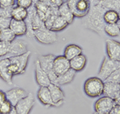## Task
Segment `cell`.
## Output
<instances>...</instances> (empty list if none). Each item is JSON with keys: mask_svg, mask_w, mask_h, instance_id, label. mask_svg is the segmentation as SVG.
I'll return each instance as SVG.
<instances>
[{"mask_svg": "<svg viewBox=\"0 0 120 114\" xmlns=\"http://www.w3.org/2000/svg\"><path fill=\"white\" fill-rule=\"evenodd\" d=\"M44 27H45L44 21L42 20V19L37 15V13H36V15L34 16V19H33V22H32L33 31H37V30H38V29H41L42 28H44Z\"/></svg>", "mask_w": 120, "mask_h": 114, "instance_id": "cell-30", "label": "cell"}, {"mask_svg": "<svg viewBox=\"0 0 120 114\" xmlns=\"http://www.w3.org/2000/svg\"><path fill=\"white\" fill-rule=\"evenodd\" d=\"M7 100V96H6V92H3V90H0V104L4 102Z\"/></svg>", "mask_w": 120, "mask_h": 114, "instance_id": "cell-40", "label": "cell"}, {"mask_svg": "<svg viewBox=\"0 0 120 114\" xmlns=\"http://www.w3.org/2000/svg\"><path fill=\"white\" fill-rule=\"evenodd\" d=\"M55 57V55H53V54H48V55H39L38 57V59L39 61L40 66L47 74L50 80H51V83L57 84L58 76L55 74L53 69V62Z\"/></svg>", "mask_w": 120, "mask_h": 114, "instance_id": "cell-5", "label": "cell"}, {"mask_svg": "<svg viewBox=\"0 0 120 114\" xmlns=\"http://www.w3.org/2000/svg\"><path fill=\"white\" fill-rule=\"evenodd\" d=\"M109 114H120V105L116 104L113 107V109L111 110Z\"/></svg>", "mask_w": 120, "mask_h": 114, "instance_id": "cell-39", "label": "cell"}, {"mask_svg": "<svg viewBox=\"0 0 120 114\" xmlns=\"http://www.w3.org/2000/svg\"><path fill=\"white\" fill-rule=\"evenodd\" d=\"M94 114H99V113H95V112H94Z\"/></svg>", "mask_w": 120, "mask_h": 114, "instance_id": "cell-44", "label": "cell"}, {"mask_svg": "<svg viewBox=\"0 0 120 114\" xmlns=\"http://www.w3.org/2000/svg\"><path fill=\"white\" fill-rule=\"evenodd\" d=\"M16 5L27 10L34 5V0H16Z\"/></svg>", "mask_w": 120, "mask_h": 114, "instance_id": "cell-35", "label": "cell"}, {"mask_svg": "<svg viewBox=\"0 0 120 114\" xmlns=\"http://www.w3.org/2000/svg\"><path fill=\"white\" fill-rule=\"evenodd\" d=\"M13 74L10 70V60L8 58L0 59V78L8 84H13Z\"/></svg>", "mask_w": 120, "mask_h": 114, "instance_id": "cell-16", "label": "cell"}, {"mask_svg": "<svg viewBox=\"0 0 120 114\" xmlns=\"http://www.w3.org/2000/svg\"><path fill=\"white\" fill-rule=\"evenodd\" d=\"M120 84L111 81H104L103 96H108L111 99L116 100L119 95Z\"/></svg>", "mask_w": 120, "mask_h": 114, "instance_id": "cell-17", "label": "cell"}, {"mask_svg": "<svg viewBox=\"0 0 120 114\" xmlns=\"http://www.w3.org/2000/svg\"><path fill=\"white\" fill-rule=\"evenodd\" d=\"M12 8H4V7H0V17L3 18H9L11 19V11Z\"/></svg>", "mask_w": 120, "mask_h": 114, "instance_id": "cell-38", "label": "cell"}, {"mask_svg": "<svg viewBox=\"0 0 120 114\" xmlns=\"http://www.w3.org/2000/svg\"><path fill=\"white\" fill-rule=\"evenodd\" d=\"M105 81H111L120 84V67L117 68Z\"/></svg>", "mask_w": 120, "mask_h": 114, "instance_id": "cell-34", "label": "cell"}, {"mask_svg": "<svg viewBox=\"0 0 120 114\" xmlns=\"http://www.w3.org/2000/svg\"><path fill=\"white\" fill-rule=\"evenodd\" d=\"M27 45L26 43L22 39H15L11 43L10 45L9 53L7 55V58L11 56H16V55H20L22 54L26 53L27 51Z\"/></svg>", "mask_w": 120, "mask_h": 114, "instance_id": "cell-14", "label": "cell"}, {"mask_svg": "<svg viewBox=\"0 0 120 114\" xmlns=\"http://www.w3.org/2000/svg\"><path fill=\"white\" fill-rule=\"evenodd\" d=\"M30 54L31 52L30 51H27L22 55L8 58L10 60V70L13 76H15L17 75H21L25 72Z\"/></svg>", "mask_w": 120, "mask_h": 114, "instance_id": "cell-3", "label": "cell"}, {"mask_svg": "<svg viewBox=\"0 0 120 114\" xmlns=\"http://www.w3.org/2000/svg\"><path fill=\"white\" fill-rule=\"evenodd\" d=\"M58 11H59V16L62 17L63 19H65L68 23V24H72L75 19V16L70 10L67 4L66 3V2H64L61 6H59V8H58Z\"/></svg>", "mask_w": 120, "mask_h": 114, "instance_id": "cell-22", "label": "cell"}, {"mask_svg": "<svg viewBox=\"0 0 120 114\" xmlns=\"http://www.w3.org/2000/svg\"><path fill=\"white\" fill-rule=\"evenodd\" d=\"M104 81L99 77H90L83 84V91L89 97L95 98L103 95Z\"/></svg>", "mask_w": 120, "mask_h": 114, "instance_id": "cell-2", "label": "cell"}, {"mask_svg": "<svg viewBox=\"0 0 120 114\" xmlns=\"http://www.w3.org/2000/svg\"><path fill=\"white\" fill-rule=\"evenodd\" d=\"M37 97L39 101L46 108L55 107L47 87H40L38 88L37 92Z\"/></svg>", "mask_w": 120, "mask_h": 114, "instance_id": "cell-18", "label": "cell"}, {"mask_svg": "<svg viewBox=\"0 0 120 114\" xmlns=\"http://www.w3.org/2000/svg\"><path fill=\"white\" fill-rule=\"evenodd\" d=\"M6 114H17V112H16V110H15V108L13 107V109H11L8 113H6Z\"/></svg>", "mask_w": 120, "mask_h": 114, "instance_id": "cell-41", "label": "cell"}, {"mask_svg": "<svg viewBox=\"0 0 120 114\" xmlns=\"http://www.w3.org/2000/svg\"><path fill=\"white\" fill-rule=\"evenodd\" d=\"M53 69L57 76L63 74L69 69H71L70 60L67 59L64 55L55 56L53 62Z\"/></svg>", "mask_w": 120, "mask_h": 114, "instance_id": "cell-11", "label": "cell"}, {"mask_svg": "<svg viewBox=\"0 0 120 114\" xmlns=\"http://www.w3.org/2000/svg\"><path fill=\"white\" fill-rule=\"evenodd\" d=\"M120 67V62L115 61L110 59L107 56H105L102 59V62L100 66L99 71L98 73V77L101 80L105 81L116 69Z\"/></svg>", "mask_w": 120, "mask_h": 114, "instance_id": "cell-7", "label": "cell"}, {"mask_svg": "<svg viewBox=\"0 0 120 114\" xmlns=\"http://www.w3.org/2000/svg\"><path fill=\"white\" fill-rule=\"evenodd\" d=\"M36 1L42 2V3H43L46 6L51 7H59V6H61L64 3L63 0H36Z\"/></svg>", "mask_w": 120, "mask_h": 114, "instance_id": "cell-33", "label": "cell"}, {"mask_svg": "<svg viewBox=\"0 0 120 114\" xmlns=\"http://www.w3.org/2000/svg\"><path fill=\"white\" fill-rule=\"evenodd\" d=\"M16 5V0H0V7L12 8Z\"/></svg>", "mask_w": 120, "mask_h": 114, "instance_id": "cell-36", "label": "cell"}, {"mask_svg": "<svg viewBox=\"0 0 120 114\" xmlns=\"http://www.w3.org/2000/svg\"><path fill=\"white\" fill-rule=\"evenodd\" d=\"M68 25H69L68 23L59 15V16L56 18V19L55 20V22H54V24L50 30H51L52 31L57 33V32L62 31L64 30L65 28H67Z\"/></svg>", "mask_w": 120, "mask_h": 114, "instance_id": "cell-26", "label": "cell"}, {"mask_svg": "<svg viewBox=\"0 0 120 114\" xmlns=\"http://www.w3.org/2000/svg\"><path fill=\"white\" fill-rule=\"evenodd\" d=\"M97 2L106 11L111 10L118 14L120 13V0H97Z\"/></svg>", "mask_w": 120, "mask_h": 114, "instance_id": "cell-24", "label": "cell"}, {"mask_svg": "<svg viewBox=\"0 0 120 114\" xmlns=\"http://www.w3.org/2000/svg\"><path fill=\"white\" fill-rule=\"evenodd\" d=\"M103 19L106 24H117V22L119 20V17L116 11L108 10V11H106L105 13H104Z\"/></svg>", "mask_w": 120, "mask_h": 114, "instance_id": "cell-27", "label": "cell"}, {"mask_svg": "<svg viewBox=\"0 0 120 114\" xmlns=\"http://www.w3.org/2000/svg\"><path fill=\"white\" fill-rule=\"evenodd\" d=\"M15 38H16V35L10 29V28L0 31V41L11 43L15 39Z\"/></svg>", "mask_w": 120, "mask_h": 114, "instance_id": "cell-28", "label": "cell"}, {"mask_svg": "<svg viewBox=\"0 0 120 114\" xmlns=\"http://www.w3.org/2000/svg\"><path fill=\"white\" fill-rule=\"evenodd\" d=\"M81 54H82V48L75 43L68 44L63 51V55L69 60Z\"/></svg>", "mask_w": 120, "mask_h": 114, "instance_id": "cell-21", "label": "cell"}, {"mask_svg": "<svg viewBox=\"0 0 120 114\" xmlns=\"http://www.w3.org/2000/svg\"><path fill=\"white\" fill-rule=\"evenodd\" d=\"M106 10L98 4L97 0H92L90 9L88 14L82 19V26L85 29H87L98 35L102 36L104 34L105 22L103 15Z\"/></svg>", "mask_w": 120, "mask_h": 114, "instance_id": "cell-1", "label": "cell"}, {"mask_svg": "<svg viewBox=\"0 0 120 114\" xmlns=\"http://www.w3.org/2000/svg\"><path fill=\"white\" fill-rule=\"evenodd\" d=\"M115 105V100L114 99L103 96L98 99L94 103V112L99 114H109L111 110Z\"/></svg>", "mask_w": 120, "mask_h": 114, "instance_id": "cell-8", "label": "cell"}, {"mask_svg": "<svg viewBox=\"0 0 120 114\" xmlns=\"http://www.w3.org/2000/svg\"><path fill=\"white\" fill-rule=\"evenodd\" d=\"M5 92L7 96V100H9L14 107L28 94L23 88H19V87H15Z\"/></svg>", "mask_w": 120, "mask_h": 114, "instance_id": "cell-13", "label": "cell"}, {"mask_svg": "<svg viewBox=\"0 0 120 114\" xmlns=\"http://www.w3.org/2000/svg\"><path fill=\"white\" fill-rule=\"evenodd\" d=\"M10 29L15 33L16 36H22L26 35L27 32V28L25 21L15 20L11 19L10 23Z\"/></svg>", "mask_w": 120, "mask_h": 114, "instance_id": "cell-19", "label": "cell"}, {"mask_svg": "<svg viewBox=\"0 0 120 114\" xmlns=\"http://www.w3.org/2000/svg\"><path fill=\"white\" fill-rule=\"evenodd\" d=\"M35 104V99L32 93H28L15 106L17 114H30Z\"/></svg>", "mask_w": 120, "mask_h": 114, "instance_id": "cell-9", "label": "cell"}, {"mask_svg": "<svg viewBox=\"0 0 120 114\" xmlns=\"http://www.w3.org/2000/svg\"><path fill=\"white\" fill-rule=\"evenodd\" d=\"M106 51L108 58L120 62V42L111 39H106Z\"/></svg>", "mask_w": 120, "mask_h": 114, "instance_id": "cell-10", "label": "cell"}, {"mask_svg": "<svg viewBox=\"0 0 120 114\" xmlns=\"http://www.w3.org/2000/svg\"><path fill=\"white\" fill-rule=\"evenodd\" d=\"M13 106L9 100H6L4 102L0 104V114H6L8 113L11 109H13Z\"/></svg>", "mask_w": 120, "mask_h": 114, "instance_id": "cell-31", "label": "cell"}, {"mask_svg": "<svg viewBox=\"0 0 120 114\" xmlns=\"http://www.w3.org/2000/svg\"><path fill=\"white\" fill-rule=\"evenodd\" d=\"M33 37L35 39L38 43L42 44H50L55 43L58 41V35L56 32L52 31L51 30L46 28V27L37 31H34Z\"/></svg>", "mask_w": 120, "mask_h": 114, "instance_id": "cell-6", "label": "cell"}, {"mask_svg": "<svg viewBox=\"0 0 120 114\" xmlns=\"http://www.w3.org/2000/svg\"><path fill=\"white\" fill-rule=\"evenodd\" d=\"M68 6L75 18L82 19L88 14L91 6L90 0H67Z\"/></svg>", "mask_w": 120, "mask_h": 114, "instance_id": "cell-4", "label": "cell"}, {"mask_svg": "<svg viewBox=\"0 0 120 114\" xmlns=\"http://www.w3.org/2000/svg\"><path fill=\"white\" fill-rule=\"evenodd\" d=\"M48 89L50 91L51 93L52 100H53L54 104H55V107H60L63 105V102L65 100V94L63 92V91L61 89L59 85L55 84H51L48 85Z\"/></svg>", "mask_w": 120, "mask_h": 114, "instance_id": "cell-12", "label": "cell"}, {"mask_svg": "<svg viewBox=\"0 0 120 114\" xmlns=\"http://www.w3.org/2000/svg\"><path fill=\"white\" fill-rule=\"evenodd\" d=\"M27 16V10L15 5L11 11V19L15 20L24 21Z\"/></svg>", "mask_w": 120, "mask_h": 114, "instance_id": "cell-25", "label": "cell"}, {"mask_svg": "<svg viewBox=\"0 0 120 114\" xmlns=\"http://www.w3.org/2000/svg\"><path fill=\"white\" fill-rule=\"evenodd\" d=\"M86 57L85 55L81 54L78 56L73 58L70 60V64H71V68L75 71H81L84 69L86 64Z\"/></svg>", "mask_w": 120, "mask_h": 114, "instance_id": "cell-20", "label": "cell"}, {"mask_svg": "<svg viewBox=\"0 0 120 114\" xmlns=\"http://www.w3.org/2000/svg\"><path fill=\"white\" fill-rule=\"evenodd\" d=\"M115 103L118 104V105H120V92H119V95L118 96V98L115 100Z\"/></svg>", "mask_w": 120, "mask_h": 114, "instance_id": "cell-42", "label": "cell"}, {"mask_svg": "<svg viewBox=\"0 0 120 114\" xmlns=\"http://www.w3.org/2000/svg\"><path fill=\"white\" fill-rule=\"evenodd\" d=\"M34 74H35V80L40 87H48L51 84L49 77L46 71L42 68L38 59H37L34 62Z\"/></svg>", "mask_w": 120, "mask_h": 114, "instance_id": "cell-15", "label": "cell"}, {"mask_svg": "<svg viewBox=\"0 0 120 114\" xmlns=\"http://www.w3.org/2000/svg\"><path fill=\"white\" fill-rule=\"evenodd\" d=\"M35 1H36V0H34V3H35Z\"/></svg>", "mask_w": 120, "mask_h": 114, "instance_id": "cell-45", "label": "cell"}, {"mask_svg": "<svg viewBox=\"0 0 120 114\" xmlns=\"http://www.w3.org/2000/svg\"><path fill=\"white\" fill-rule=\"evenodd\" d=\"M11 19L0 17V31L8 28L10 27V23H11Z\"/></svg>", "mask_w": 120, "mask_h": 114, "instance_id": "cell-37", "label": "cell"}, {"mask_svg": "<svg viewBox=\"0 0 120 114\" xmlns=\"http://www.w3.org/2000/svg\"><path fill=\"white\" fill-rule=\"evenodd\" d=\"M75 75H76V71H75L72 69H69L67 71H66L65 73L58 76L57 79V84L59 86L61 85H65V84H71L73 80H74Z\"/></svg>", "mask_w": 120, "mask_h": 114, "instance_id": "cell-23", "label": "cell"}, {"mask_svg": "<svg viewBox=\"0 0 120 114\" xmlns=\"http://www.w3.org/2000/svg\"><path fill=\"white\" fill-rule=\"evenodd\" d=\"M11 43L0 41V57L7 56L9 53Z\"/></svg>", "mask_w": 120, "mask_h": 114, "instance_id": "cell-32", "label": "cell"}, {"mask_svg": "<svg viewBox=\"0 0 120 114\" xmlns=\"http://www.w3.org/2000/svg\"><path fill=\"white\" fill-rule=\"evenodd\" d=\"M104 33L111 37H116L120 35V30L117 24H106L104 27Z\"/></svg>", "mask_w": 120, "mask_h": 114, "instance_id": "cell-29", "label": "cell"}, {"mask_svg": "<svg viewBox=\"0 0 120 114\" xmlns=\"http://www.w3.org/2000/svg\"><path fill=\"white\" fill-rule=\"evenodd\" d=\"M117 25H118V27H119V30H120V19L117 22Z\"/></svg>", "mask_w": 120, "mask_h": 114, "instance_id": "cell-43", "label": "cell"}]
</instances>
